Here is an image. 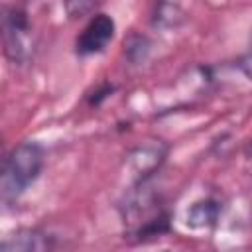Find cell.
<instances>
[{
    "mask_svg": "<svg viewBox=\"0 0 252 252\" xmlns=\"http://www.w3.org/2000/svg\"><path fill=\"white\" fill-rule=\"evenodd\" d=\"M220 203L213 197H207V199H201V201H195L187 213H185V224L189 228H209L213 224H217L219 217H220Z\"/></svg>",
    "mask_w": 252,
    "mask_h": 252,
    "instance_id": "6",
    "label": "cell"
},
{
    "mask_svg": "<svg viewBox=\"0 0 252 252\" xmlns=\"http://www.w3.org/2000/svg\"><path fill=\"white\" fill-rule=\"evenodd\" d=\"M114 20L106 14H96L91 18V22L85 26L81 35L77 37V53L79 55H93L100 53L114 37Z\"/></svg>",
    "mask_w": 252,
    "mask_h": 252,
    "instance_id": "4",
    "label": "cell"
},
{
    "mask_svg": "<svg viewBox=\"0 0 252 252\" xmlns=\"http://www.w3.org/2000/svg\"><path fill=\"white\" fill-rule=\"evenodd\" d=\"M244 71L248 73V77H252V55H250V57L244 61Z\"/></svg>",
    "mask_w": 252,
    "mask_h": 252,
    "instance_id": "11",
    "label": "cell"
},
{
    "mask_svg": "<svg viewBox=\"0 0 252 252\" xmlns=\"http://www.w3.org/2000/svg\"><path fill=\"white\" fill-rule=\"evenodd\" d=\"M167 154L165 144H161V140H150L146 144L136 146L128 156H126V165L130 169V175L134 177V183H146L156 169H159V165L163 163Z\"/></svg>",
    "mask_w": 252,
    "mask_h": 252,
    "instance_id": "3",
    "label": "cell"
},
{
    "mask_svg": "<svg viewBox=\"0 0 252 252\" xmlns=\"http://www.w3.org/2000/svg\"><path fill=\"white\" fill-rule=\"evenodd\" d=\"M43 148L37 142H22L10 150L2 165L0 195L6 205L16 203L43 169Z\"/></svg>",
    "mask_w": 252,
    "mask_h": 252,
    "instance_id": "1",
    "label": "cell"
},
{
    "mask_svg": "<svg viewBox=\"0 0 252 252\" xmlns=\"http://www.w3.org/2000/svg\"><path fill=\"white\" fill-rule=\"evenodd\" d=\"M150 39L146 35H130L126 41H124V51L128 55V59L132 63H142L146 61L148 53H150Z\"/></svg>",
    "mask_w": 252,
    "mask_h": 252,
    "instance_id": "8",
    "label": "cell"
},
{
    "mask_svg": "<svg viewBox=\"0 0 252 252\" xmlns=\"http://www.w3.org/2000/svg\"><path fill=\"white\" fill-rule=\"evenodd\" d=\"M53 246V236L41 228H20L8 234L0 244L2 252H45Z\"/></svg>",
    "mask_w": 252,
    "mask_h": 252,
    "instance_id": "5",
    "label": "cell"
},
{
    "mask_svg": "<svg viewBox=\"0 0 252 252\" xmlns=\"http://www.w3.org/2000/svg\"><path fill=\"white\" fill-rule=\"evenodd\" d=\"M2 39L4 53L16 65H26L33 53L32 26L26 10L18 6H6L2 16Z\"/></svg>",
    "mask_w": 252,
    "mask_h": 252,
    "instance_id": "2",
    "label": "cell"
},
{
    "mask_svg": "<svg viewBox=\"0 0 252 252\" xmlns=\"http://www.w3.org/2000/svg\"><path fill=\"white\" fill-rule=\"evenodd\" d=\"M185 22V12L171 2H159L156 4V12H154V26L159 28H177Z\"/></svg>",
    "mask_w": 252,
    "mask_h": 252,
    "instance_id": "7",
    "label": "cell"
},
{
    "mask_svg": "<svg viewBox=\"0 0 252 252\" xmlns=\"http://www.w3.org/2000/svg\"><path fill=\"white\" fill-rule=\"evenodd\" d=\"M244 156H246V163H248V167H250V171H252V140L248 142V146H246V150H244Z\"/></svg>",
    "mask_w": 252,
    "mask_h": 252,
    "instance_id": "10",
    "label": "cell"
},
{
    "mask_svg": "<svg viewBox=\"0 0 252 252\" xmlns=\"http://www.w3.org/2000/svg\"><path fill=\"white\" fill-rule=\"evenodd\" d=\"M98 6V0H63V8L71 20L89 16Z\"/></svg>",
    "mask_w": 252,
    "mask_h": 252,
    "instance_id": "9",
    "label": "cell"
}]
</instances>
